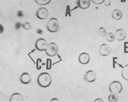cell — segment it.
I'll list each match as a JSON object with an SVG mask.
<instances>
[{"instance_id":"5bb4252c","label":"cell","mask_w":128,"mask_h":102,"mask_svg":"<svg viewBox=\"0 0 128 102\" xmlns=\"http://www.w3.org/2000/svg\"><path fill=\"white\" fill-rule=\"evenodd\" d=\"M112 16L114 19L116 20H120L122 17V13L118 9H115L112 13Z\"/></svg>"},{"instance_id":"52a82bcc","label":"cell","mask_w":128,"mask_h":102,"mask_svg":"<svg viewBox=\"0 0 128 102\" xmlns=\"http://www.w3.org/2000/svg\"><path fill=\"white\" fill-rule=\"evenodd\" d=\"M96 72L92 70L87 71L84 76V80L89 82H94L96 81Z\"/></svg>"},{"instance_id":"cb8c5ba5","label":"cell","mask_w":128,"mask_h":102,"mask_svg":"<svg viewBox=\"0 0 128 102\" xmlns=\"http://www.w3.org/2000/svg\"><path fill=\"white\" fill-rule=\"evenodd\" d=\"M104 4L106 6H110L111 4L110 0H105L104 2Z\"/></svg>"},{"instance_id":"9c48e42d","label":"cell","mask_w":128,"mask_h":102,"mask_svg":"<svg viewBox=\"0 0 128 102\" xmlns=\"http://www.w3.org/2000/svg\"><path fill=\"white\" fill-rule=\"evenodd\" d=\"M78 60L79 63L81 64H86L90 62V57L87 52H82L79 55Z\"/></svg>"},{"instance_id":"d4e9b609","label":"cell","mask_w":128,"mask_h":102,"mask_svg":"<svg viewBox=\"0 0 128 102\" xmlns=\"http://www.w3.org/2000/svg\"><path fill=\"white\" fill-rule=\"evenodd\" d=\"M94 102H104V100H103L102 99H101V98H97V99H96V100H94Z\"/></svg>"},{"instance_id":"8992f818","label":"cell","mask_w":128,"mask_h":102,"mask_svg":"<svg viewBox=\"0 0 128 102\" xmlns=\"http://www.w3.org/2000/svg\"><path fill=\"white\" fill-rule=\"evenodd\" d=\"M48 10L45 8H40L36 11V16L39 19H46L48 17Z\"/></svg>"},{"instance_id":"7a4b0ae2","label":"cell","mask_w":128,"mask_h":102,"mask_svg":"<svg viewBox=\"0 0 128 102\" xmlns=\"http://www.w3.org/2000/svg\"><path fill=\"white\" fill-rule=\"evenodd\" d=\"M47 28L48 30L52 33L56 32L59 30V22L56 18L52 17L48 22Z\"/></svg>"},{"instance_id":"30bf717a","label":"cell","mask_w":128,"mask_h":102,"mask_svg":"<svg viewBox=\"0 0 128 102\" xmlns=\"http://www.w3.org/2000/svg\"><path fill=\"white\" fill-rule=\"evenodd\" d=\"M20 81L24 84H28L32 80V77L30 74L27 72L23 73L20 76Z\"/></svg>"},{"instance_id":"277c9868","label":"cell","mask_w":128,"mask_h":102,"mask_svg":"<svg viewBox=\"0 0 128 102\" xmlns=\"http://www.w3.org/2000/svg\"><path fill=\"white\" fill-rule=\"evenodd\" d=\"M58 50L59 48L57 44L54 42H51L48 44L45 52L48 56L54 57L58 54Z\"/></svg>"},{"instance_id":"5b68a950","label":"cell","mask_w":128,"mask_h":102,"mask_svg":"<svg viewBox=\"0 0 128 102\" xmlns=\"http://www.w3.org/2000/svg\"><path fill=\"white\" fill-rule=\"evenodd\" d=\"M48 44L47 40L43 38L38 39L36 41L35 46L36 49L40 52L45 51Z\"/></svg>"},{"instance_id":"603a6c76","label":"cell","mask_w":128,"mask_h":102,"mask_svg":"<svg viewBox=\"0 0 128 102\" xmlns=\"http://www.w3.org/2000/svg\"><path fill=\"white\" fill-rule=\"evenodd\" d=\"M94 4H101L104 3L105 0H91Z\"/></svg>"},{"instance_id":"7402d4cb","label":"cell","mask_w":128,"mask_h":102,"mask_svg":"<svg viewBox=\"0 0 128 102\" xmlns=\"http://www.w3.org/2000/svg\"><path fill=\"white\" fill-rule=\"evenodd\" d=\"M22 26L23 27V28L26 30H29L30 28V27H31L30 24L29 22H28L24 23L22 24Z\"/></svg>"},{"instance_id":"ffe728a7","label":"cell","mask_w":128,"mask_h":102,"mask_svg":"<svg viewBox=\"0 0 128 102\" xmlns=\"http://www.w3.org/2000/svg\"><path fill=\"white\" fill-rule=\"evenodd\" d=\"M52 60L50 58H47L46 62V69L47 70H50L52 68Z\"/></svg>"},{"instance_id":"8fae6325","label":"cell","mask_w":128,"mask_h":102,"mask_svg":"<svg viewBox=\"0 0 128 102\" xmlns=\"http://www.w3.org/2000/svg\"><path fill=\"white\" fill-rule=\"evenodd\" d=\"M115 38L119 41H122L124 40L126 36V32L122 28L117 29L115 32Z\"/></svg>"},{"instance_id":"6da1fadb","label":"cell","mask_w":128,"mask_h":102,"mask_svg":"<svg viewBox=\"0 0 128 102\" xmlns=\"http://www.w3.org/2000/svg\"><path fill=\"white\" fill-rule=\"evenodd\" d=\"M38 84L43 88L49 87L52 83V78L48 73L43 72L39 74L37 78Z\"/></svg>"},{"instance_id":"4316f807","label":"cell","mask_w":128,"mask_h":102,"mask_svg":"<svg viewBox=\"0 0 128 102\" xmlns=\"http://www.w3.org/2000/svg\"><path fill=\"white\" fill-rule=\"evenodd\" d=\"M21 26V24L20 23V22H18V23H16V27H18V28H20V27Z\"/></svg>"},{"instance_id":"d6986e66","label":"cell","mask_w":128,"mask_h":102,"mask_svg":"<svg viewBox=\"0 0 128 102\" xmlns=\"http://www.w3.org/2000/svg\"><path fill=\"white\" fill-rule=\"evenodd\" d=\"M108 101L110 102H116L118 100V97L115 94H110L108 97Z\"/></svg>"},{"instance_id":"2e32d148","label":"cell","mask_w":128,"mask_h":102,"mask_svg":"<svg viewBox=\"0 0 128 102\" xmlns=\"http://www.w3.org/2000/svg\"><path fill=\"white\" fill-rule=\"evenodd\" d=\"M106 37V40L109 42H113L115 39V35L112 32L108 33Z\"/></svg>"},{"instance_id":"7c38bea8","label":"cell","mask_w":128,"mask_h":102,"mask_svg":"<svg viewBox=\"0 0 128 102\" xmlns=\"http://www.w3.org/2000/svg\"><path fill=\"white\" fill-rule=\"evenodd\" d=\"M24 101L23 96L18 92L12 94L10 98V101L11 102H22Z\"/></svg>"},{"instance_id":"484cf974","label":"cell","mask_w":128,"mask_h":102,"mask_svg":"<svg viewBox=\"0 0 128 102\" xmlns=\"http://www.w3.org/2000/svg\"><path fill=\"white\" fill-rule=\"evenodd\" d=\"M51 102H59L60 101V100H59V99H58V98H52V99L51 100H50Z\"/></svg>"},{"instance_id":"3957f363","label":"cell","mask_w":128,"mask_h":102,"mask_svg":"<svg viewBox=\"0 0 128 102\" xmlns=\"http://www.w3.org/2000/svg\"><path fill=\"white\" fill-rule=\"evenodd\" d=\"M122 84L118 81H114L109 85V90L112 94H119L122 90Z\"/></svg>"},{"instance_id":"e0dca14e","label":"cell","mask_w":128,"mask_h":102,"mask_svg":"<svg viewBox=\"0 0 128 102\" xmlns=\"http://www.w3.org/2000/svg\"><path fill=\"white\" fill-rule=\"evenodd\" d=\"M98 34L101 36L102 37L106 36L108 33L106 29L104 27H101L98 30Z\"/></svg>"},{"instance_id":"ba28073f","label":"cell","mask_w":128,"mask_h":102,"mask_svg":"<svg viewBox=\"0 0 128 102\" xmlns=\"http://www.w3.org/2000/svg\"><path fill=\"white\" fill-rule=\"evenodd\" d=\"M111 52V49L106 44L101 45L99 48V53L102 56H107L109 55Z\"/></svg>"},{"instance_id":"4fadbf2b","label":"cell","mask_w":128,"mask_h":102,"mask_svg":"<svg viewBox=\"0 0 128 102\" xmlns=\"http://www.w3.org/2000/svg\"><path fill=\"white\" fill-rule=\"evenodd\" d=\"M90 0H78V6L83 10L88 9L90 7Z\"/></svg>"},{"instance_id":"44dd1931","label":"cell","mask_w":128,"mask_h":102,"mask_svg":"<svg viewBox=\"0 0 128 102\" xmlns=\"http://www.w3.org/2000/svg\"><path fill=\"white\" fill-rule=\"evenodd\" d=\"M36 68L37 70H41L42 69V59L41 58H37L36 60Z\"/></svg>"},{"instance_id":"ac0fdd59","label":"cell","mask_w":128,"mask_h":102,"mask_svg":"<svg viewBox=\"0 0 128 102\" xmlns=\"http://www.w3.org/2000/svg\"><path fill=\"white\" fill-rule=\"evenodd\" d=\"M52 0H35L36 3L39 5H45L49 4Z\"/></svg>"},{"instance_id":"9a60e30c","label":"cell","mask_w":128,"mask_h":102,"mask_svg":"<svg viewBox=\"0 0 128 102\" xmlns=\"http://www.w3.org/2000/svg\"><path fill=\"white\" fill-rule=\"evenodd\" d=\"M121 76L124 80L128 81V64L123 67L121 71Z\"/></svg>"}]
</instances>
